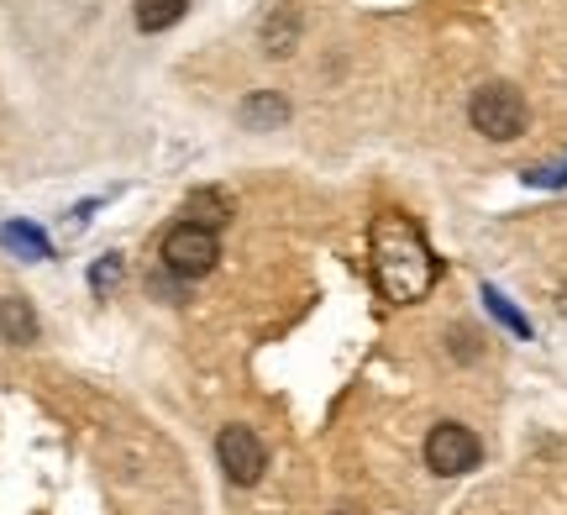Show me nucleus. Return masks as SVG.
<instances>
[{
  "instance_id": "nucleus-10",
  "label": "nucleus",
  "mask_w": 567,
  "mask_h": 515,
  "mask_svg": "<svg viewBox=\"0 0 567 515\" xmlns=\"http://www.w3.org/2000/svg\"><path fill=\"white\" fill-rule=\"evenodd\" d=\"M0 243H6V248H17V253H27V258H53L48 237H42L38 227H21V222H6V227H0Z\"/></svg>"
},
{
  "instance_id": "nucleus-7",
  "label": "nucleus",
  "mask_w": 567,
  "mask_h": 515,
  "mask_svg": "<svg viewBox=\"0 0 567 515\" xmlns=\"http://www.w3.org/2000/svg\"><path fill=\"white\" fill-rule=\"evenodd\" d=\"M284 122H289V105H284L279 95L258 90V95L243 101V126H252V132H268V126H284Z\"/></svg>"
},
{
  "instance_id": "nucleus-5",
  "label": "nucleus",
  "mask_w": 567,
  "mask_h": 515,
  "mask_svg": "<svg viewBox=\"0 0 567 515\" xmlns=\"http://www.w3.org/2000/svg\"><path fill=\"white\" fill-rule=\"evenodd\" d=\"M216 457H221V468H226L231 484H258L264 468H268V447L252 426H221V436H216Z\"/></svg>"
},
{
  "instance_id": "nucleus-2",
  "label": "nucleus",
  "mask_w": 567,
  "mask_h": 515,
  "mask_svg": "<svg viewBox=\"0 0 567 515\" xmlns=\"http://www.w3.org/2000/svg\"><path fill=\"white\" fill-rule=\"evenodd\" d=\"M467 116H473V126L484 132L488 143H515L520 132H526L530 122V105L526 95L515 90V84H484V90H473V101H467Z\"/></svg>"
},
{
  "instance_id": "nucleus-1",
  "label": "nucleus",
  "mask_w": 567,
  "mask_h": 515,
  "mask_svg": "<svg viewBox=\"0 0 567 515\" xmlns=\"http://www.w3.org/2000/svg\"><path fill=\"white\" fill-rule=\"evenodd\" d=\"M368 253H373V279L384 289V300H394V306L425 300V289L436 285V274H442V264H436L431 243L421 237V227L410 216H400V210L373 216Z\"/></svg>"
},
{
  "instance_id": "nucleus-8",
  "label": "nucleus",
  "mask_w": 567,
  "mask_h": 515,
  "mask_svg": "<svg viewBox=\"0 0 567 515\" xmlns=\"http://www.w3.org/2000/svg\"><path fill=\"white\" fill-rule=\"evenodd\" d=\"M184 11H189V0H137V27L142 32H168Z\"/></svg>"
},
{
  "instance_id": "nucleus-12",
  "label": "nucleus",
  "mask_w": 567,
  "mask_h": 515,
  "mask_svg": "<svg viewBox=\"0 0 567 515\" xmlns=\"http://www.w3.org/2000/svg\"><path fill=\"white\" fill-rule=\"evenodd\" d=\"M90 285H95V295H111V289L122 285V258H116V253H105L101 264H95V274H90Z\"/></svg>"
},
{
  "instance_id": "nucleus-3",
  "label": "nucleus",
  "mask_w": 567,
  "mask_h": 515,
  "mask_svg": "<svg viewBox=\"0 0 567 515\" xmlns=\"http://www.w3.org/2000/svg\"><path fill=\"white\" fill-rule=\"evenodd\" d=\"M221 258V237L210 227H195V222H179V227L163 237V268L179 274V279H200L210 274Z\"/></svg>"
},
{
  "instance_id": "nucleus-4",
  "label": "nucleus",
  "mask_w": 567,
  "mask_h": 515,
  "mask_svg": "<svg viewBox=\"0 0 567 515\" xmlns=\"http://www.w3.org/2000/svg\"><path fill=\"white\" fill-rule=\"evenodd\" d=\"M478 457H484V442L467 432L463 421H442V426H431V436H425V468L442 478L478 468Z\"/></svg>"
},
{
  "instance_id": "nucleus-9",
  "label": "nucleus",
  "mask_w": 567,
  "mask_h": 515,
  "mask_svg": "<svg viewBox=\"0 0 567 515\" xmlns=\"http://www.w3.org/2000/svg\"><path fill=\"white\" fill-rule=\"evenodd\" d=\"M226 216H231V206H226V195H216V189H200V195L189 200V222H195V227L221 231Z\"/></svg>"
},
{
  "instance_id": "nucleus-11",
  "label": "nucleus",
  "mask_w": 567,
  "mask_h": 515,
  "mask_svg": "<svg viewBox=\"0 0 567 515\" xmlns=\"http://www.w3.org/2000/svg\"><path fill=\"white\" fill-rule=\"evenodd\" d=\"M484 300H488V310H494V316H499V321H505V327H509V331H515V337H530V327H526V316H520V310L509 306V300H505V295H499V289H494V285H488V289H484Z\"/></svg>"
},
{
  "instance_id": "nucleus-13",
  "label": "nucleus",
  "mask_w": 567,
  "mask_h": 515,
  "mask_svg": "<svg viewBox=\"0 0 567 515\" xmlns=\"http://www.w3.org/2000/svg\"><path fill=\"white\" fill-rule=\"evenodd\" d=\"M530 185H567V168H557V174H530Z\"/></svg>"
},
{
  "instance_id": "nucleus-6",
  "label": "nucleus",
  "mask_w": 567,
  "mask_h": 515,
  "mask_svg": "<svg viewBox=\"0 0 567 515\" xmlns=\"http://www.w3.org/2000/svg\"><path fill=\"white\" fill-rule=\"evenodd\" d=\"M0 337H6L11 348L38 342V316H32V306H27L21 295H6V300H0Z\"/></svg>"
}]
</instances>
